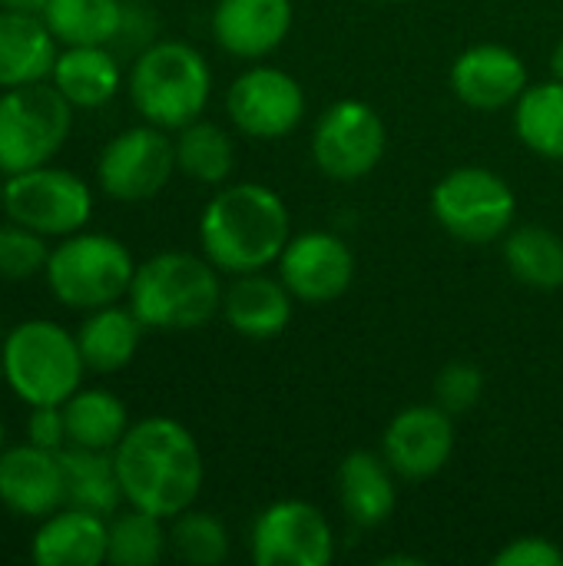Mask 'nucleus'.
Instances as JSON below:
<instances>
[{
  "instance_id": "obj_1",
  "label": "nucleus",
  "mask_w": 563,
  "mask_h": 566,
  "mask_svg": "<svg viewBox=\"0 0 563 566\" xmlns=\"http://www.w3.org/2000/svg\"><path fill=\"white\" fill-rule=\"evenodd\" d=\"M113 464L123 501L163 521L189 511L206 481L199 441L176 418H143L129 424L113 448Z\"/></svg>"
},
{
  "instance_id": "obj_2",
  "label": "nucleus",
  "mask_w": 563,
  "mask_h": 566,
  "mask_svg": "<svg viewBox=\"0 0 563 566\" xmlns=\"http://www.w3.org/2000/svg\"><path fill=\"white\" fill-rule=\"evenodd\" d=\"M292 239V216L282 196L262 182L219 189L199 216L202 255L229 275L265 272Z\"/></svg>"
},
{
  "instance_id": "obj_3",
  "label": "nucleus",
  "mask_w": 563,
  "mask_h": 566,
  "mask_svg": "<svg viewBox=\"0 0 563 566\" xmlns=\"http://www.w3.org/2000/svg\"><path fill=\"white\" fill-rule=\"evenodd\" d=\"M219 269L206 255L159 252L136 265L129 308L149 332H196L222 312Z\"/></svg>"
},
{
  "instance_id": "obj_4",
  "label": "nucleus",
  "mask_w": 563,
  "mask_h": 566,
  "mask_svg": "<svg viewBox=\"0 0 563 566\" xmlns=\"http://www.w3.org/2000/svg\"><path fill=\"white\" fill-rule=\"evenodd\" d=\"M212 96V70L206 56L183 40H153L129 70V99L136 113L159 129L196 123Z\"/></svg>"
},
{
  "instance_id": "obj_5",
  "label": "nucleus",
  "mask_w": 563,
  "mask_h": 566,
  "mask_svg": "<svg viewBox=\"0 0 563 566\" xmlns=\"http://www.w3.org/2000/svg\"><path fill=\"white\" fill-rule=\"evenodd\" d=\"M3 381L30 408L63 405L80 391L86 361L76 335L50 318L20 322L0 345Z\"/></svg>"
},
{
  "instance_id": "obj_6",
  "label": "nucleus",
  "mask_w": 563,
  "mask_h": 566,
  "mask_svg": "<svg viewBox=\"0 0 563 566\" xmlns=\"http://www.w3.org/2000/svg\"><path fill=\"white\" fill-rule=\"evenodd\" d=\"M50 295L76 312H93L129 295L136 262L133 252L106 232H73L50 249L46 259Z\"/></svg>"
},
{
  "instance_id": "obj_7",
  "label": "nucleus",
  "mask_w": 563,
  "mask_h": 566,
  "mask_svg": "<svg viewBox=\"0 0 563 566\" xmlns=\"http://www.w3.org/2000/svg\"><path fill=\"white\" fill-rule=\"evenodd\" d=\"M73 129V103L53 83H27L0 93V172L46 166Z\"/></svg>"
},
{
  "instance_id": "obj_8",
  "label": "nucleus",
  "mask_w": 563,
  "mask_h": 566,
  "mask_svg": "<svg viewBox=\"0 0 563 566\" xmlns=\"http://www.w3.org/2000/svg\"><path fill=\"white\" fill-rule=\"evenodd\" d=\"M431 212L438 226L458 242H498L511 232L518 216V196L504 176L484 166H458L438 179L431 192Z\"/></svg>"
},
{
  "instance_id": "obj_9",
  "label": "nucleus",
  "mask_w": 563,
  "mask_h": 566,
  "mask_svg": "<svg viewBox=\"0 0 563 566\" xmlns=\"http://www.w3.org/2000/svg\"><path fill=\"white\" fill-rule=\"evenodd\" d=\"M3 212L7 219L40 232V235H73L93 216V189L70 169L37 166L13 172L3 182Z\"/></svg>"
},
{
  "instance_id": "obj_10",
  "label": "nucleus",
  "mask_w": 563,
  "mask_h": 566,
  "mask_svg": "<svg viewBox=\"0 0 563 566\" xmlns=\"http://www.w3.org/2000/svg\"><path fill=\"white\" fill-rule=\"evenodd\" d=\"M388 146V129L375 106L362 99L332 103L312 129V159L322 176L338 182L365 179L378 169Z\"/></svg>"
},
{
  "instance_id": "obj_11",
  "label": "nucleus",
  "mask_w": 563,
  "mask_h": 566,
  "mask_svg": "<svg viewBox=\"0 0 563 566\" xmlns=\"http://www.w3.org/2000/svg\"><path fill=\"white\" fill-rule=\"evenodd\" d=\"M176 169V139L166 136V129L143 123L133 129H123L113 136L100 159H96V179L100 189L116 202H146L159 196Z\"/></svg>"
},
{
  "instance_id": "obj_12",
  "label": "nucleus",
  "mask_w": 563,
  "mask_h": 566,
  "mask_svg": "<svg viewBox=\"0 0 563 566\" xmlns=\"http://www.w3.org/2000/svg\"><path fill=\"white\" fill-rule=\"evenodd\" d=\"M249 554L256 566H329L335 560V534L315 504L289 497L256 517Z\"/></svg>"
},
{
  "instance_id": "obj_13",
  "label": "nucleus",
  "mask_w": 563,
  "mask_h": 566,
  "mask_svg": "<svg viewBox=\"0 0 563 566\" xmlns=\"http://www.w3.org/2000/svg\"><path fill=\"white\" fill-rule=\"evenodd\" d=\"M226 113L242 136L282 139L305 116V90L279 66H249L232 80Z\"/></svg>"
},
{
  "instance_id": "obj_14",
  "label": "nucleus",
  "mask_w": 563,
  "mask_h": 566,
  "mask_svg": "<svg viewBox=\"0 0 563 566\" xmlns=\"http://www.w3.org/2000/svg\"><path fill=\"white\" fill-rule=\"evenodd\" d=\"M279 279L305 305H329L352 289L355 255L335 232H299L279 255Z\"/></svg>"
},
{
  "instance_id": "obj_15",
  "label": "nucleus",
  "mask_w": 563,
  "mask_h": 566,
  "mask_svg": "<svg viewBox=\"0 0 563 566\" xmlns=\"http://www.w3.org/2000/svg\"><path fill=\"white\" fill-rule=\"evenodd\" d=\"M382 454L405 481L441 474L455 454V415L441 405H411L398 411L382 434Z\"/></svg>"
},
{
  "instance_id": "obj_16",
  "label": "nucleus",
  "mask_w": 563,
  "mask_h": 566,
  "mask_svg": "<svg viewBox=\"0 0 563 566\" xmlns=\"http://www.w3.org/2000/svg\"><path fill=\"white\" fill-rule=\"evenodd\" d=\"M0 504L27 521H43L66 507V474L60 451L17 444L0 451Z\"/></svg>"
},
{
  "instance_id": "obj_17",
  "label": "nucleus",
  "mask_w": 563,
  "mask_h": 566,
  "mask_svg": "<svg viewBox=\"0 0 563 566\" xmlns=\"http://www.w3.org/2000/svg\"><path fill=\"white\" fill-rule=\"evenodd\" d=\"M528 66L524 60L501 43H478L468 46L451 63V90L455 96L481 113L508 109L528 90Z\"/></svg>"
},
{
  "instance_id": "obj_18",
  "label": "nucleus",
  "mask_w": 563,
  "mask_h": 566,
  "mask_svg": "<svg viewBox=\"0 0 563 566\" xmlns=\"http://www.w3.org/2000/svg\"><path fill=\"white\" fill-rule=\"evenodd\" d=\"M292 20V0H219L212 10V36L239 60H262L285 43Z\"/></svg>"
},
{
  "instance_id": "obj_19",
  "label": "nucleus",
  "mask_w": 563,
  "mask_h": 566,
  "mask_svg": "<svg viewBox=\"0 0 563 566\" xmlns=\"http://www.w3.org/2000/svg\"><path fill=\"white\" fill-rule=\"evenodd\" d=\"M110 521L83 507H60L40 521L30 541V560L37 566H100L106 564Z\"/></svg>"
},
{
  "instance_id": "obj_20",
  "label": "nucleus",
  "mask_w": 563,
  "mask_h": 566,
  "mask_svg": "<svg viewBox=\"0 0 563 566\" xmlns=\"http://www.w3.org/2000/svg\"><path fill=\"white\" fill-rule=\"evenodd\" d=\"M395 471L385 461V454L375 451H352L342 458L338 474H335V491L345 517L355 527H382L392 521L398 507V484Z\"/></svg>"
},
{
  "instance_id": "obj_21",
  "label": "nucleus",
  "mask_w": 563,
  "mask_h": 566,
  "mask_svg": "<svg viewBox=\"0 0 563 566\" xmlns=\"http://www.w3.org/2000/svg\"><path fill=\"white\" fill-rule=\"evenodd\" d=\"M295 312V295L282 279H269L262 272L236 275V282L222 295V315L229 328L252 342L279 338Z\"/></svg>"
},
{
  "instance_id": "obj_22",
  "label": "nucleus",
  "mask_w": 563,
  "mask_h": 566,
  "mask_svg": "<svg viewBox=\"0 0 563 566\" xmlns=\"http://www.w3.org/2000/svg\"><path fill=\"white\" fill-rule=\"evenodd\" d=\"M56 36L40 13L0 7V90L43 83L56 63Z\"/></svg>"
},
{
  "instance_id": "obj_23",
  "label": "nucleus",
  "mask_w": 563,
  "mask_h": 566,
  "mask_svg": "<svg viewBox=\"0 0 563 566\" xmlns=\"http://www.w3.org/2000/svg\"><path fill=\"white\" fill-rule=\"evenodd\" d=\"M143 332H146V325L136 318V312L119 308L113 302V305L93 308L86 315V322L76 332V345H80V355L90 371L113 375V371H123L136 358Z\"/></svg>"
},
{
  "instance_id": "obj_24",
  "label": "nucleus",
  "mask_w": 563,
  "mask_h": 566,
  "mask_svg": "<svg viewBox=\"0 0 563 566\" xmlns=\"http://www.w3.org/2000/svg\"><path fill=\"white\" fill-rule=\"evenodd\" d=\"M50 83L80 109H96L106 106L119 86H123V70L110 46H66L56 53Z\"/></svg>"
},
{
  "instance_id": "obj_25",
  "label": "nucleus",
  "mask_w": 563,
  "mask_h": 566,
  "mask_svg": "<svg viewBox=\"0 0 563 566\" xmlns=\"http://www.w3.org/2000/svg\"><path fill=\"white\" fill-rule=\"evenodd\" d=\"M66 418V444L90 451H113L129 431V415L123 398L106 388H80L70 401H63Z\"/></svg>"
},
{
  "instance_id": "obj_26",
  "label": "nucleus",
  "mask_w": 563,
  "mask_h": 566,
  "mask_svg": "<svg viewBox=\"0 0 563 566\" xmlns=\"http://www.w3.org/2000/svg\"><path fill=\"white\" fill-rule=\"evenodd\" d=\"M40 17L63 46H110L119 40L126 7L119 0H46Z\"/></svg>"
},
{
  "instance_id": "obj_27",
  "label": "nucleus",
  "mask_w": 563,
  "mask_h": 566,
  "mask_svg": "<svg viewBox=\"0 0 563 566\" xmlns=\"http://www.w3.org/2000/svg\"><path fill=\"white\" fill-rule=\"evenodd\" d=\"M63 474H66V497L73 507L93 511V514H116L123 501V488L116 478L113 451H90L66 444L60 451Z\"/></svg>"
},
{
  "instance_id": "obj_28",
  "label": "nucleus",
  "mask_w": 563,
  "mask_h": 566,
  "mask_svg": "<svg viewBox=\"0 0 563 566\" xmlns=\"http://www.w3.org/2000/svg\"><path fill=\"white\" fill-rule=\"evenodd\" d=\"M504 262L511 275L538 292L563 285V239L548 226H518L504 235Z\"/></svg>"
},
{
  "instance_id": "obj_29",
  "label": "nucleus",
  "mask_w": 563,
  "mask_h": 566,
  "mask_svg": "<svg viewBox=\"0 0 563 566\" xmlns=\"http://www.w3.org/2000/svg\"><path fill=\"white\" fill-rule=\"evenodd\" d=\"M514 133L531 153L563 163V80L531 83L521 93L514 103Z\"/></svg>"
},
{
  "instance_id": "obj_30",
  "label": "nucleus",
  "mask_w": 563,
  "mask_h": 566,
  "mask_svg": "<svg viewBox=\"0 0 563 566\" xmlns=\"http://www.w3.org/2000/svg\"><path fill=\"white\" fill-rule=\"evenodd\" d=\"M176 169L202 186L226 182L236 169L232 136L209 119H196L183 126L176 136Z\"/></svg>"
},
{
  "instance_id": "obj_31",
  "label": "nucleus",
  "mask_w": 563,
  "mask_h": 566,
  "mask_svg": "<svg viewBox=\"0 0 563 566\" xmlns=\"http://www.w3.org/2000/svg\"><path fill=\"white\" fill-rule=\"evenodd\" d=\"M169 534L163 527V517L129 507L126 514H116L110 521V544H106V564L113 566H156L166 557Z\"/></svg>"
},
{
  "instance_id": "obj_32",
  "label": "nucleus",
  "mask_w": 563,
  "mask_h": 566,
  "mask_svg": "<svg viewBox=\"0 0 563 566\" xmlns=\"http://www.w3.org/2000/svg\"><path fill=\"white\" fill-rule=\"evenodd\" d=\"M169 547L183 564L216 566L229 557V531L219 517L189 507L173 517Z\"/></svg>"
},
{
  "instance_id": "obj_33",
  "label": "nucleus",
  "mask_w": 563,
  "mask_h": 566,
  "mask_svg": "<svg viewBox=\"0 0 563 566\" xmlns=\"http://www.w3.org/2000/svg\"><path fill=\"white\" fill-rule=\"evenodd\" d=\"M46 259H50L46 235H40L13 219L7 226H0V279L27 282L46 269Z\"/></svg>"
},
{
  "instance_id": "obj_34",
  "label": "nucleus",
  "mask_w": 563,
  "mask_h": 566,
  "mask_svg": "<svg viewBox=\"0 0 563 566\" xmlns=\"http://www.w3.org/2000/svg\"><path fill=\"white\" fill-rule=\"evenodd\" d=\"M484 395V371L471 361H451L435 378V405L448 415H468Z\"/></svg>"
},
{
  "instance_id": "obj_35",
  "label": "nucleus",
  "mask_w": 563,
  "mask_h": 566,
  "mask_svg": "<svg viewBox=\"0 0 563 566\" xmlns=\"http://www.w3.org/2000/svg\"><path fill=\"white\" fill-rule=\"evenodd\" d=\"M494 566H563V551L548 537H518L494 554Z\"/></svg>"
},
{
  "instance_id": "obj_36",
  "label": "nucleus",
  "mask_w": 563,
  "mask_h": 566,
  "mask_svg": "<svg viewBox=\"0 0 563 566\" xmlns=\"http://www.w3.org/2000/svg\"><path fill=\"white\" fill-rule=\"evenodd\" d=\"M27 441L46 451H63L66 448V418L63 405H37L27 421Z\"/></svg>"
},
{
  "instance_id": "obj_37",
  "label": "nucleus",
  "mask_w": 563,
  "mask_h": 566,
  "mask_svg": "<svg viewBox=\"0 0 563 566\" xmlns=\"http://www.w3.org/2000/svg\"><path fill=\"white\" fill-rule=\"evenodd\" d=\"M3 10H20V13H43L46 0H0Z\"/></svg>"
},
{
  "instance_id": "obj_38",
  "label": "nucleus",
  "mask_w": 563,
  "mask_h": 566,
  "mask_svg": "<svg viewBox=\"0 0 563 566\" xmlns=\"http://www.w3.org/2000/svg\"><path fill=\"white\" fill-rule=\"evenodd\" d=\"M551 73H554L557 80H563V36L561 43L554 46V53H551Z\"/></svg>"
},
{
  "instance_id": "obj_39",
  "label": "nucleus",
  "mask_w": 563,
  "mask_h": 566,
  "mask_svg": "<svg viewBox=\"0 0 563 566\" xmlns=\"http://www.w3.org/2000/svg\"><path fill=\"white\" fill-rule=\"evenodd\" d=\"M385 566H395V564H415V566H421L425 560H418V557H402V554H395V557H385L382 560Z\"/></svg>"
},
{
  "instance_id": "obj_40",
  "label": "nucleus",
  "mask_w": 563,
  "mask_h": 566,
  "mask_svg": "<svg viewBox=\"0 0 563 566\" xmlns=\"http://www.w3.org/2000/svg\"><path fill=\"white\" fill-rule=\"evenodd\" d=\"M3 182H7V176L0 172V212H3Z\"/></svg>"
},
{
  "instance_id": "obj_41",
  "label": "nucleus",
  "mask_w": 563,
  "mask_h": 566,
  "mask_svg": "<svg viewBox=\"0 0 563 566\" xmlns=\"http://www.w3.org/2000/svg\"><path fill=\"white\" fill-rule=\"evenodd\" d=\"M3 438H7V431H3V421H0V451H3Z\"/></svg>"
},
{
  "instance_id": "obj_42",
  "label": "nucleus",
  "mask_w": 563,
  "mask_h": 566,
  "mask_svg": "<svg viewBox=\"0 0 563 566\" xmlns=\"http://www.w3.org/2000/svg\"><path fill=\"white\" fill-rule=\"evenodd\" d=\"M0 381H3V355H0Z\"/></svg>"
}]
</instances>
